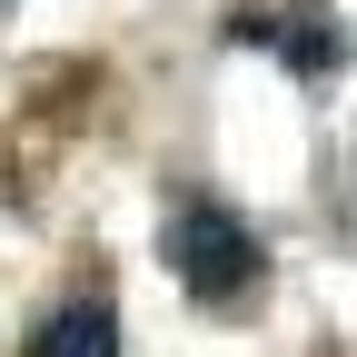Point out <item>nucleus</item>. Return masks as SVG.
<instances>
[{
    "mask_svg": "<svg viewBox=\"0 0 357 357\" xmlns=\"http://www.w3.org/2000/svg\"><path fill=\"white\" fill-rule=\"evenodd\" d=\"M20 357H119V307L100 288H79V298H60L50 318L20 337Z\"/></svg>",
    "mask_w": 357,
    "mask_h": 357,
    "instance_id": "7ed1b4c3",
    "label": "nucleus"
},
{
    "mask_svg": "<svg viewBox=\"0 0 357 357\" xmlns=\"http://www.w3.org/2000/svg\"><path fill=\"white\" fill-rule=\"evenodd\" d=\"M159 258H169V278L189 288L199 307H248V298H258V278H268L258 229H248V218H229L218 199L169 208V238H159Z\"/></svg>",
    "mask_w": 357,
    "mask_h": 357,
    "instance_id": "f257e3e1",
    "label": "nucleus"
},
{
    "mask_svg": "<svg viewBox=\"0 0 357 357\" xmlns=\"http://www.w3.org/2000/svg\"><path fill=\"white\" fill-rule=\"evenodd\" d=\"M229 40H268L298 79H328V70H347V30L328 20V10H278V20H229Z\"/></svg>",
    "mask_w": 357,
    "mask_h": 357,
    "instance_id": "f03ea898",
    "label": "nucleus"
}]
</instances>
